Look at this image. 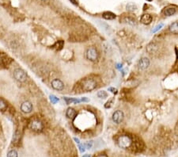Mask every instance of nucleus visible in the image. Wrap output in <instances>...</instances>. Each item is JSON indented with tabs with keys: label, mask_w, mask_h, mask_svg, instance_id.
<instances>
[{
	"label": "nucleus",
	"mask_w": 178,
	"mask_h": 157,
	"mask_svg": "<svg viewBox=\"0 0 178 157\" xmlns=\"http://www.w3.org/2000/svg\"><path fill=\"white\" fill-rule=\"evenodd\" d=\"M82 89L85 92H89L92 91L97 87V82L93 79L91 78H86L85 80H83L81 83Z\"/></svg>",
	"instance_id": "1"
},
{
	"label": "nucleus",
	"mask_w": 178,
	"mask_h": 157,
	"mask_svg": "<svg viewBox=\"0 0 178 157\" xmlns=\"http://www.w3.org/2000/svg\"><path fill=\"white\" fill-rule=\"evenodd\" d=\"M117 144L121 148H128L132 145V138L128 135H122L119 136L117 140Z\"/></svg>",
	"instance_id": "2"
},
{
	"label": "nucleus",
	"mask_w": 178,
	"mask_h": 157,
	"mask_svg": "<svg viewBox=\"0 0 178 157\" xmlns=\"http://www.w3.org/2000/svg\"><path fill=\"white\" fill-rule=\"evenodd\" d=\"M14 77L17 81H18L20 83H24L27 80V74L23 69L22 68H16L14 71Z\"/></svg>",
	"instance_id": "3"
},
{
	"label": "nucleus",
	"mask_w": 178,
	"mask_h": 157,
	"mask_svg": "<svg viewBox=\"0 0 178 157\" xmlns=\"http://www.w3.org/2000/svg\"><path fill=\"white\" fill-rule=\"evenodd\" d=\"M86 58L90 61L94 62L98 59V52L93 47H89L87 49L86 52Z\"/></svg>",
	"instance_id": "4"
},
{
	"label": "nucleus",
	"mask_w": 178,
	"mask_h": 157,
	"mask_svg": "<svg viewBox=\"0 0 178 157\" xmlns=\"http://www.w3.org/2000/svg\"><path fill=\"white\" fill-rule=\"evenodd\" d=\"M29 127L32 130H33V131L40 132V131H41L44 129V125L40 121L37 120V119H34V120L31 121L30 122H29Z\"/></svg>",
	"instance_id": "5"
},
{
	"label": "nucleus",
	"mask_w": 178,
	"mask_h": 157,
	"mask_svg": "<svg viewBox=\"0 0 178 157\" xmlns=\"http://www.w3.org/2000/svg\"><path fill=\"white\" fill-rule=\"evenodd\" d=\"M123 117H124V114H123V111L118 110H116L114 112L112 119L113 121V122H115L116 124H120L123 121Z\"/></svg>",
	"instance_id": "6"
},
{
	"label": "nucleus",
	"mask_w": 178,
	"mask_h": 157,
	"mask_svg": "<svg viewBox=\"0 0 178 157\" xmlns=\"http://www.w3.org/2000/svg\"><path fill=\"white\" fill-rule=\"evenodd\" d=\"M64 101L68 105L69 104H77V103H80V102H89V99H87L86 97H83L81 99H74V98H68V97H64L63 98Z\"/></svg>",
	"instance_id": "7"
},
{
	"label": "nucleus",
	"mask_w": 178,
	"mask_h": 157,
	"mask_svg": "<svg viewBox=\"0 0 178 157\" xmlns=\"http://www.w3.org/2000/svg\"><path fill=\"white\" fill-rule=\"evenodd\" d=\"M150 64H151V61H150L149 59L147 58V57H143V58L139 60V61L138 63V69L141 70V71H145L149 68Z\"/></svg>",
	"instance_id": "8"
},
{
	"label": "nucleus",
	"mask_w": 178,
	"mask_h": 157,
	"mask_svg": "<svg viewBox=\"0 0 178 157\" xmlns=\"http://www.w3.org/2000/svg\"><path fill=\"white\" fill-rule=\"evenodd\" d=\"M51 84H52V88L55 90L60 91V90H63L64 89V83H63L59 79H54L52 81Z\"/></svg>",
	"instance_id": "9"
},
{
	"label": "nucleus",
	"mask_w": 178,
	"mask_h": 157,
	"mask_svg": "<svg viewBox=\"0 0 178 157\" xmlns=\"http://www.w3.org/2000/svg\"><path fill=\"white\" fill-rule=\"evenodd\" d=\"M21 110L24 114H29L33 110V105L29 101H25L21 104Z\"/></svg>",
	"instance_id": "10"
},
{
	"label": "nucleus",
	"mask_w": 178,
	"mask_h": 157,
	"mask_svg": "<svg viewBox=\"0 0 178 157\" xmlns=\"http://www.w3.org/2000/svg\"><path fill=\"white\" fill-rule=\"evenodd\" d=\"M177 12V8L173 6H166V8H164L162 10L163 14L167 17H170V16L174 15Z\"/></svg>",
	"instance_id": "11"
},
{
	"label": "nucleus",
	"mask_w": 178,
	"mask_h": 157,
	"mask_svg": "<svg viewBox=\"0 0 178 157\" xmlns=\"http://www.w3.org/2000/svg\"><path fill=\"white\" fill-rule=\"evenodd\" d=\"M153 18L150 14H144L140 18V22L143 25H150L152 22Z\"/></svg>",
	"instance_id": "12"
},
{
	"label": "nucleus",
	"mask_w": 178,
	"mask_h": 157,
	"mask_svg": "<svg viewBox=\"0 0 178 157\" xmlns=\"http://www.w3.org/2000/svg\"><path fill=\"white\" fill-rule=\"evenodd\" d=\"M158 49H159V47L156 44L153 43V42L149 44L147 47V51L149 54H155L158 52Z\"/></svg>",
	"instance_id": "13"
},
{
	"label": "nucleus",
	"mask_w": 178,
	"mask_h": 157,
	"mask_svg": "<svg viewBox=\"0 0 178 157\" xmlns=\"http://www.w3.org/2000/svg\"><path fill=\"white\" fill-rule=\"evenodd\" d=\"M121 21L124 22V23L128 24V25H136V20L134 18L131 17V16H125V17H123V19H120V22Z\"/></svg>",
	"instance_id": "14"
},
{
	"label": "nucleus",
	"mask_w": 178,
	"mask_h": 157,
	"mask_svg": "<svg viewBox=\"0 0 178 157\" xmlns=\"http://www.w3.org/2000/svg\"><path fill=\"white\" fill-rule=\"evenodd\" d=\"M66 116L71 120H74V118L77 117V112L76 110L73 109V108H68L67 111H66Z\"/></svg>",
	"instance_id": "15"
},
{
	"label": "nucleus",
	"mask_w": 178,
	"mask_h": 157,
	"mask_svg": "<svg viewBox=\"0 0 178 157\" xmlns=\"http://www.w3.org/2000/svg\"><path fill=\"white\" fill-rule=\"evenodd\" d=\"M102 17L105 20H114L117 18V15L114 13L111 12V11H106V12L103 13Z\"/></svg>",
	"instance_id": "16"
},
{
	"label": "nucleus",
	"mask_w": 178,
	"mask_h": 157,
	"mask_svg": "<svg viewBox=\"0 0 178 157\" xmlns=\"http://www.w3.org/2000/svg\"><path fill=\"white\" fill-rule=\"evenodd\" d=\"M169 30L173 34H178V22H173L169 26Z\"/></svg>",
	"instance_id": "17"
},
{
	"label": "nucleus",
	"mask_w": 178,
	"mask_h": 157,
	"mask_svg": "<svg viewBox=\"0 0 178 157\" xmlns=\"http://www.w3.org/2000/svg\"><path fill=\"white\" fill-rule=\"evenodd\" d=\"M126 9L127 10H128L130 12H133V11H135V10L138 9V6L134 3H128L127 4Z\"/></svg>",
	"instance_id": "18"
},
{
	"label": "nucleus",
	"mask_w": 178,
	"mask_h": 157,
	"mask_svg": "<svg viewBox=\"0 0 178 157\" xmlns=\"http://www.w3.org/2000/svg\"><path fill=\"white\" fill-rule=\"evenodd\" d=\"M163 25H164L163 23H159V24H158V25H155V26H154V27L151 29V32L152 33V34H155V33H157L158 31H159L160 29L163 27Z\"/></svg>",
	"instance_id": "19"
},
{
	"label": "nucleus",
	"mask_w": 178,
	"mask_h": 157,
	"mask_svg": "<svg viewBox=\"0 0 178 157\" xmlns=\"http://www.w3.org/2000/svg\"><path fill=\"white\" fill-rule=\"evenodd\" d=\"M63 45H64V42H63V40H58L55 45V49L57 50H61L62 49H63Z\"/></svg>",
	"instance_id": "20"
},
{
	"label": "nucleus",
	"mask_w": 178,
	"mask_h": 157,
	"mask_svg": "<svg viewBox=\"0 0 178 157\" xmlns=\"http://www.w3.org/2000/svg\"><path fill=\"white\" fill-rule=\"evenodd\" d=\"M97 95H98V97L100 98V99H106L108 97V94L107 92L104 91V90H101V91L98 92Z\"/></svg>",
	"instance_id": "21"
},
{
	"label": "nucleus",
	"mask_w": 178,
	"mask_h": 157,
	"mask_svg": "<svg viewBox=\"0 0 178 157\" xmlns=\"http://www.w3.org/2000/svg\"><path fill=\"white\" fill-rule=\"evenodd\" d=\"M6 108H7V103L3 99L0 98V111L4 110Z\"/></svg>",
	"instance_id": "22"
},
{
	"label": "nucleus",
	"mask_w": 178,
	"mask_h": 157,
	"mask_svg": "<svg viewBox=\"0 0 178 157\" xmlns=\"http://www.w3.org/2000/svg\"><path fill=\"white\" fill-rule=\"evenodd\" d=\"M49 99L52 104H55V103H57V102H59V99L56 96L54 95H51L49 96Z\"/></svg>",
	"instance_id": "23"
},
{
	"label": "nucleus",
	"mask_w": 178,
	"mask_h": 157,
	"mask_svg": "<svg viewBox=\"0 0 178 157\" xmlns=\"http://www.w3.org/2000/svg\"><path fill=\"white\" fill-rule=\"evenodd\" d=\"M6 157H18V152L15 150H11V151H10L7 153Z\"/></svg>",
	"instance_id": "24"
},
{
	"label": "nucleus",
	"mask_w": 178,
	"mask_h": 157,
	"mask_svg": "<svg viewBox=\"0 0 178 157\" xmlns=\"http://www.w3.org/2000/svg\"><path fill=\"white\" fill-rule=\"evenodd\" d=\"M78 148H79V150L81 152H84L86 151V146H85V145H81V144H79V145H78Z\"/></svg>",
	"instance_id": "25"
},
{
	"label": "nucleus",
	"mask_w": 178,
	"mask_h": 157,
	"mask_svg": "<svg viewBox=\"0 0 178 157\" xmlns=\"http://www.w3.org/2000/svg\"><path fill=\"white\" fill-rule=\"evenodd\" d=\"M85 146H86V148H87V149H90L93 146V142L90 141L86 143V144H85Z\"/></svg>",
	"instance_id": "26"
},
{
	"label": "nucleus",
	"mask_w": 178,
	"mask_h": 157,
	"mask_svg": "<svg viewBox=\"0 0 178 157\" xmlns=\"http://www.w3.org/2000/svg\"><path fill=\"white\" fill-rule=\"evenodd\" d=\"M108 90L111 91L112 93H113V94H116L117 91V90L116 89V88H114V87H109V88H108Z\"/></svg>",
	"instance_id": "27"
},
{
	"label": "nucleus",
	"mask_w": 178,
	"mask_h": 157,
	"mask_svg": "<svg viewBox=\"0 0 178 157\" xmlns=\"http://www.w3.org/2000/svg\"><path fill=\"white\" fill-rule=\"evenodd\" d=\"M70 2H71L72 4H74V5H75V6H77L78 3V0H70Z\"/></svg>",
	"instance_id": "28"
},
{
	"label": "nucleus",
	"mask_w": 178,
	"mask_h": 157,
	"mask_svg": "<svg viewBox=\"0 0 178 157\" xmlns=\"http://www.w3.org/2000/svg\"><path fill=\"white\" fill-rule=\"evenodd\" d=\"M74 141L76 142L77 144H78V145H79V144H80V141H79V139H78V138H76V137H74Z\"/></svg>",
	"instance_id": "29"
},
{
	"label": "nucleus",
	"mask_w": 178,
	"mask_h": 157,
	"mask_svg": "<svg viewBox=\"0 0 178 157\" xmlns=\"http://www.w3.org/2000/svg\"><path fill=\"white\" fill-rule=\"evenodd\" d=\"M96 157H108V156L105 154H99V155H98Z\"/></svg>",
	"instance_id": "30"
},
{
	"label": "nucleus",
	"mask_w": 178,
	"mask_h": 157,
	"mask_svg": "<svg viewBox=\"0 0 178 157\" xmlns=\"http://www.w3.org/2000/svg\"><path fill=\"white\" fill-rule=\"evenodd\" d=\"M122 68V64H117V68Z\"/></svg>",
	"instance_id": "31"
},
{
	"label": "nucleus",
	"mask_w": 178,
	"mask_h": 157,
	"mask_svg": "<svg viewBox=\"0 0 178 157\" xmlns=\"http://www.w3.org/2000/svg\"><path fill=\"white\" fill-rule=\"evenodd\" d=\"M83 157H91V156H89V155L86 154V155H84V156H83Z\"/></svg>",
	"instance_id": "32"
},
{
	"label": "nucleus",
	"mask_w": 178,
	"mask_h": 157,
	"mask_svg": "<svg viewBox=\"0 0 178 157\" xmlns=\"http://www.w3.org/2000/svg\"><path fill=\"white\" fill-rule=\"evenodd\" d=\"M41 1H44V2H46V1H48V0H41Z\"/></svg>",
	"instance_id": "33"
},
{
	"label": "nucleus",
	"mask_w": 178,
	"mask_h": 157,
	"mask_svg": "<svg viewBox=\"0 0 178 157\" xmlns=\"http://www.w3.org/2000/svg\"><path fill=\"white\" fill-rule=\"evenodd\" d=\"M148 1H151V0H148Z\"/></svg>",
	"instance_id": "34"
}]
</instances>
